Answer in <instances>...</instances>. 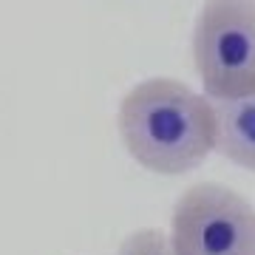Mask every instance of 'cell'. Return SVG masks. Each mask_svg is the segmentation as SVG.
<instances>
[{"label":"cell","instance_id":"cell-1","mask_svg":"<svg viewBox=\"0 0 255 255\" xmlns=\"http://www.w3.org/2000/svg\"><path fill=\"white\" fill-rule=\"evenodd\" d=\"M117 130L142 170L184 176L216 153V105L182 80L147 77L122 97Z\"/></svg>","mask_w":255,"mask_h":255},{"label":"cell","instance_id":"cell-2","mask_svg":"<svg viewBox=\"0 0 255 255\" xmlns=\"http://www.w3.org/2000/svg\"><path fill=\"white\" fill-rule=\"evenodd\" d=\"M193 63L210 100L255 94V0H204L193 28Z\"/></svg>","mask_w":255,"mask_h":255},{"label":"cell","instance_id":"cell-3","mask_svg":"<svg viewBox=\"0 0 255 255\" xmlns=\"http://www.w3.org/2000/svg\"><path fill=\"white\" fill-rule=\"evenodd\" d=\"M176 255H255V207L219 182H196L170 216Z\"/></svg>","mask_w":255,"mask_h":255},{"label":"cell","instance_id":"cell-4","mask_svg":"<svg viewBox=\"0 0 255 255\" xmlns=\"http://www.w3.org/2000/svg\"><path fill=\"white\" fill-rule=\"evenodd\" d=\"M216 105V153L241 170L255 173V94Z\"/></svg>","mask_w":255,"mask_h":255},{"label":"cell","instance_id":"cell-5","mask_svg":"<svg viewBox=\"0 0 255 255\" xmlns=\"http://www.w3.org/2000/svg\"><path fill=\"white\" fill-rule=\"evenodd\" d=\"M117 255H176L170 236L159 227L133 230L130 236L119 244Z\"/></svg>","mask_w":255,"mask_h":255}]
</instances>
